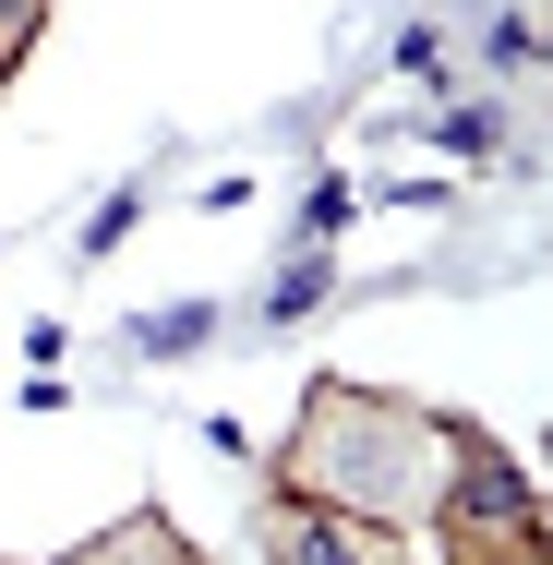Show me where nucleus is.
Instances as JSON below:
<instances>
[{
  "label": "nucleus",
  "mask_w": 553,
  "mask_h": 565,
  "mask_svg": "<svg viewBox=\"0 0 553 565\" xmlns=\"http://www.w3.org/2000/svg\"><path fill=\"white\" fill-rule=\"evenodd\" d=\"M457 434L445 409H410V397H373V385H313L289 446H277V493L301 505H337V518H373V530H434L445 469H457Z\"/></svg>",
  "instance_id": "f257e3e1"
},
{
  "label": "nucleus",
  "mask_w": 553,
  "mask_h": 565,
  "mask_svg": "<svg viewBox=\"0 0 553 565\" xmlns=\"http://www.w3.org/2000/svg\"><path fill=\"white\" fill-rule=\"evenodd\" d=\"M434 530L457 542V565L481 554H518V542H542V493H530V469L493 446V434H457V469H445V505Z\"/></svg>",
  "instance_id": "f03ea898"
},
{
  "label": "nucleus",
  "mask_w": 553,
  "mask_h": 565,
  "mask_svg": "<svg viewBox=\"0 0 553 565\" xmlns=\"http://www.w3.org/2000/svg\"><path fill=\"white\" fill-rule=\"evenodd\" d=\"M265 565H397V530H373V518H337V505H301V493H277V505H265Z\"/></svg>",
  "instance_id": "7ed1b4c3"
},
{
  "label": "nucleus",
  "mask_w": 553,
  "mask_h": 565,
  "mask_svg": "<svg viewBox=\"0 0 553 565\" xmlns=\"http://www.w3.org/2000/svg\"><path fill=\"white\" fill-rule=\"evenodd\" d=\"M61 565H193V554H181L169 518H132V530H109V542H85V554H61Z\"/></svg>",
  "instance_id": "20e7f679"
},
{
  "label": "nucleus",
  "mask_w": 553,
  "mask_h": 565,
  "mask_svg": "<svg viewBox=\"0 0 553 565\" xmlns=\"http://www.w3.org/2000/svg\"><path fill=\"white\" fill-rule=\"evenodd\" d=\"M337 277H326V253H301V265H289V277H277V289H265V313H277V326H289V313H313V301H326Z\"/></svg>",
  "instance_id": "39448f33"
},
{
  "label": "nucleus",
  "mask_w": 553,
  "mask_h": 565,
  "mask_svg": "<svg viewBox=\"0 0 553 565\" xmlns=\"http://www.w3.org/2000/svg\"><path fill=\"white\" fill-rule=\"evenodd\" d=\"M36 24H49V0H0V73L36 49Z\"/></svg>",
  "instance_id": "423d86ee"
},
{
  "label": "nucleus",
  "mask_w": 553,
  "mask_h": 565,
  "mask_svg": "<svg viewBox=\"0 0 553 565\" xmlns=\"http://www.w3.org/2000/svg\"><path fill=\"white\" fill-rule=\"evenodd\" d=\"M349 205H361V193H349V181H326V193H313V205H301V228H313V241H326V228H349Z\"/></svg>",
  "instance_id": "0eeeda50"
}]
</instances>
